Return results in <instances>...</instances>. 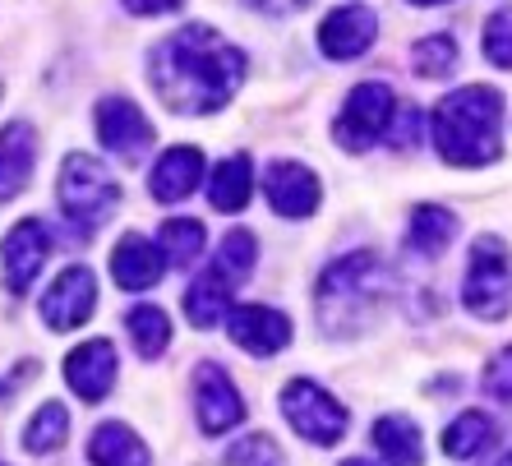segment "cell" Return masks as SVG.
<instances>
[{
    "instance_id": "cell-10",
    "label": "cell",
    "mask_w": 512,
    "mask_h": 466,
    "mask_svg": "<svg viewBox=\"0 0 512 466\" xmlns=\"http://www.w3.org/2000/svg\"><path fill=\"white\" fill-rule=\"evenodd\" d=\"M97 139L120 162H139L153 148V120L143 116L130 97H102L97 102Z\"/></svg>"
},
{
    "instance_id": "cell-33",
    "label": "cell",
    "mask_w": 512,
    "mask_h": 466,
    "mask_svg": "<svg viewBox=\"0 0 512 466\" xmlns=\"http://www.w3.org/2000/svg\"><path fill=\"white\" fill-rule=\"evenodd\" d=\"M416 130H420V111L416 107H397L388 139H393L397 148H411V144H416Z\"/></svg>"
},
{
    "instance_id": "cell-24",
    "label": "cell",
    "mask_w": 512,
    "mask_h": 466,
    "mask_svg": "<svg viewBox=\"0 0 512 466\" xmlns=\"http://www.w3.org/2000/svg\"><path fill=\"white\" fill-rule=\"evenodd\" d=\"M485 448H494V420L485 411H462L443 430V453L448 457H480Z\"/></svg>"
},
{
    "instance_id": "cell-3",
    "label": "cell",
    "mask_w": 512,
    "mask_h": 466,
    "mask_svg": "<svg viewBox=\"0 0 512 466\" xmlns=\"http://www.w3.org/2000/svg\"><path fill=\"white\" fill-rule=\"evenodd\" d=\"M429 125H434V148L448 167H489L503 153V93L489 84H466L443 97Z\"/></svg>"
},
{
    "instance_id": "cell-1",
    "label": "cell",
    "mask_w": 512,
    "mask_h": 466,
    "mask_svg": "<svg viewBox=\"0 0 512 466\" xmlns=\"http://www.w3.org/2000/svg\"><path fill=\"white\" fill-rule=\"evenodd\" d=\"M250 60L208 24H185L148 51V84L176 116H213L245 84Z\"/></svg>"
},
{
    "instance_id": "cell-17",
    "label": "cell",
    "mask_w": 512,
    "mask_h": 466,
    "mask_svg": "<svg viewBox=\"0 0 512 466\" xmlns=\"http://www.w3.org/2000/svg\"><path fill=\"white\" fill-rule=\"evenodd\" d=\"M162 273H167V259L157 250V240L139 236V231L120 236V245L111 250V277L120 291H148L162 282Z\"/></svg>"
},
{
    "instance_id": "cell-28",
    "label": "cell",
    "mask_w": 512,
    "mask_h": 466,
    "mask_svg": "<svg viewBox=\"0 0 512 466\" xmlns=\"http://www.w3.org/2000/svg\"><path fill=\"white\" fill-rule=\"evenodd\" d=\"M157 250H162L167 263H176V268H190V263L203 254V227L194 222V217H171L167 227H162Z\"/></svg>"
},
{
    "instance_id": "cell-26",
    "label": "cell",
    "mask_w": 512,
    "mask_h": 466,
    "mask_svg": "<svg viewBox=\"0 0 512 466\" xmlns=\"http://www.w3.org/2000/svg\"><path fill=\"white\" fill-rule=\"evenodd\" d=\"M65 439H70V411H65V402H47V407H37V416L28 420V430H24L28 453L47 457V453H56Z\"/></svg>"
},
{
    "instance_id": "cell-6",
    "label": "cell",
    "mask_w": 512,
    "mask_h": 466,
    "mask_svg": "<svg viewBox=\"0 0 512 466\" xmlns=\"http://www.w3.org/2000/svg\"><path fill=\"white\" fill-rule=\"evenodd\" d=\"M397 107H402V102H397V93L388 84H379V79L356 84L342 102V116L333 120V139L346 153H365V148H374L379 139H388Z\"/></svg>"
},
{
    "instance_id": "cell-11",
    "label": "cell",
    "mask_w": 512,
    "mask_h": 466,
    "mask_svg": "<svg viewBox=\"0 0 512 466\" xmlns=\"http://www.w3.org/2000/svg\"><path fill=\"white\" fill-rule=\"evenodd\" d=\"M194 411H199L203 434H227L245 420V402H240L236 383L213 360H203L199 370H194Z\"/></svg>"
},
{
    "instance_id": "cell-18",
    "label": "cell",
    "mask_w": 512,
    "mask_h": 466,
    "mask_svg": "<svg viewBox=\"0 0 512 466\" xmlns=\"http://www.w3.org/2000/svg\"><path fill=\"white\" fill-rule=\"evenodd\" d=\"M199 180H203V153L180 144L157 157L153 176H148V190H153L157 204H180V199H190L199 190Z\"/></svg>"
},
{
    "instance_id": "cell-34",
    "label": "cell",
    "mask_w": 512,
    "mask_h": 466,
    "mask_svg": "<svg viewBox=\"0 0 512 466\" xmlns=\"http://www.w3.org/2000/svg\"><path fill=\"white\" fill-rule=\"evenodd\" d=\"M130 14H139V19H157V14H176L185 0H120Z\"/></svg>"
},
{
    "instance_id": "cell-14",
    "label": "cell",
    "mask_w": 512,
    "mask_h": 466,
    "mask_svg": "<svg viewBox=\"0 0 512 466\" xmlns=\"http://www.w3.org/2000/svg\"><path fill=\"white\" fill-rule=\"evenodd\" d=\"M227 333L250 356H277L291 342V319L273 305H236L227 319Z\"/></svg>"
},
{
    "instance_id": "cell-2",
    "label": "cell",
    "mask_w": 512,
    "mask_h": 466,
    "mask_svg": "<svg viewBox=\"0 0 512 466\" xmlns=\"http://www.w3.org/2000/svg\"><path fill=\"white\" fill-rule=\"evenodd\" d=\"M393 296V273L374 250H351L319 273L314 310L328 337H356L383 314Z\"/></svg>"
},
{
    "instance_id": "cell-19",
    "label": "cell",
    "mask_w": 512,
    "mask_h": 466,
    "mask_svg": "<svg viewBox=\"0 0 512 466\" xmlns=\"http://www.w3.org/2000/svg\"><path fill=\"white\" fill-rule=\"evenodd\" d=\"M88 462L93 466H148L153 453H148V443H143L125 420H107V425H97L93 439H88Z\"/></svg>"
},
{
    "instance_id": "cell-15",
    "label": "cell",
    "mask_w": 512,
    "mask_h": 466,
    "mask_svg": "<svg viewBox=\"0 0 512 466\" xmlns=\"http://www.w3.org/2000/svg\"><path fill=\"white\" fill-rule=\"evenodd\" d=\"M374 37H379V19H374V10H365V5H342V10H333L328 19H323L319 51L328 60H356L374 47Z\"/></svg>"
},
{
    "instance_id": "cell-4",
    "label": "cell",
    "mask_w": 512,
    "mask_h": 466,
    "mask_svg": "<svg viewBox=\"0 0 512 466\" xmlns=\"http://www.w3.org/2000/svg\"><path fill=\"white\" fill-rule=\"evenodd\" d=\"M56 199H60V213H65L70 231L79 240H88L111 217V208L120 204V185H116V176L97 162V157L70 153L65 162H60Z\"/></svg>"
},
{
    "instance_id": "cell-35",
    "label": "cell",
    "mask_w": 512,
    "mask_h": 466,
    "mask_svg": "<svg viewBox=\"0 0 512 466\" xmlns=\"http://www.w3.org/2000/svg\"><path fill=\"white\" fill-rule=\"evenodd\" d=\"M250 10H259V14H273V19H282V14H296V10H305L310 0H245Z\"/></svg>"
},
{
    "instance_id": "cell-8",
    "label": "cell",
    "mask_w": 512,
    "mask_h": 466,
    "mask_svg": "<svg viewBox=\"0 0 512 466\" xmlns=\"http://www.w3.org/2000/svg\"><path fill=\"white\" fill-rule=\"evenodd\" d=\"M51 254V231L42 217H24V222H14L0 240V273H5V291L10 296H24L28 287L37 282L42 273V263Z\"/></svg>"
},
{
    "instance_id": "cell-21",
    "label": "cell",
    "mask_w": 512,
    "mask_h": 466,
    "mask_svg": "<svg viewBox=\"0 0 512 466\" xmlns=\"http://www.w3.org/2000/svg\"><path fill=\"white\" fill-rule=\"evenodd\" d=\"M208 199L217 213H240L254 199V162L250 153H236L227 162H217L213 180H208Z\"/></svg>"
},
{
    "instance_id": "cell-29",
    "label": "cell",
    "mask_w": 512,
    "mask_h": 466,
    "mask_svg": "<svg viewBox=\"0 0 512 466\" xmlns=\"http://www.w3.org/2000/svg\"><path fill=\"white\" fill-rule=\"evenodd\" d=\"M411 65L420 79H443L457 70V37L453 33H429L411 47Z\"/></svg>"
},
{
    "instance_id": "cell-7",
    "label": "cell",
    "mask_w": 512,
    "mask_h": 466,
    "mask_svg": "<svg viewBox=\"0 0 512 466\" xmlns=\"http://www.w3.org/2000/svg\"><path fill=\"white\" fill-rule=\"evenodd\" d=\"M282 416L286 425L300 434V439L319 443V448H333L346 434V407L337 402L328 388H319L314 379H291L282 388Z\"/></svg>"
},
{
    "instance_id": "cell-5",
    "label": "cell",
    "mask_w": 512,
    "mask_h": 466,
    "mask_svg": "<svg viewBox=\"0 0 512 466\" xmlns=\"http://www.w3.org/2000/svg\"><path fill=\"white\" fill-rule=\"evenodd\" d=\"M462 305L485 323H499L512 310V250L503 236H476L462 282Z\"/></svg>"
},
{
    "instance_id": "cell-12",
    "label": "cell",
    "mask_w": 512,
    "mask_h": 466,
    "mask_svg": "<svg viewBox=\"0 0 512 466\" xmlns=\"http://www.w3.org/2000/svg\"><path fill=\"white\" fill-rule=\"evenodd\" d=\"M263 194H268L273 213L277 217H291V222L310 217L314 208H319V199H323L319 176H314L305 162H291V157L268 162V171H263Z\"/></svg>"
},
{
    "instance_id": "cell-38",
    "label": "cell",
    "mask_w": 512,
    "mask_h": 466,
    "mask_svg": "<svg viewBox=\"0 0 512 466\" xmlns=\"http://www.w3.org/2000/svg\"><path fill=\"white\" fill-rule=\"evenodd\" d=\"M411 5H443V0H411Z\"/></svg>"
},
{
    "instance_id": "cell-20",
    "label": "cell",
    "mask_w": 512,
    "mask_h": 466,
    "mask_svg": "<svg viewBox=\"0 0 512 466\" xmlns=\"http://www.w3.org/2000/svg\"><path fill=\"white\" fill-rule=\"evenodd\" d=\"M453 236H457V217L443 204H420L416 213H411V222H406V250L420 254V259L443 254L453 245Z\"/></svg>"
},
{
    "instance_id": "cell-25",
    "label": "cell",
    "mask_w": 512,
    "mask_h": 466,
    "mask_svg": "<svg viewBox=\"0 0 512 466\" xmlns=\"http://www.w3.org/2000/svg\"><path fill=\"white\" fill-rule=\"evenodd\" d=\"M125 328H130V342L143 360H157L171 347V323L157 305H134V310L125 314Z\"/></svg>"
},
{
    "instance_id": "cell-31",
    "label": "cell",
    "mask_w": 512,
    "mask_h": 466,
    "mask_svg": "<svg viewBox=\"0 0 512 466\" xmlns=\"http://www.w3.org/2000/svg\"><path fill=\"white\" fill-rule=\"evenodd\" d=\"M485 56L489 65H499V70H512V5L489 14L485 24Z\"/></svg>"
},
{
    "instance_id": "cell-37",
    "label": "cell",
    "mask_w": 512,
    "mask_h": 466,
    "mask_svg": "<svg viewBox=\"0 0 512 466\" xmlns=\"http://www.w3.org/2000/svg\"><path fill=\"white\" fill-rule=\"evenodd\" d=\"M342 466H370V462H365V457H346Z\"/></svg>"
},
{
    "instance_id": "cell-22",
    "label": "cell",
    "mask_w": 512,
    "mask_h": 466,
    "mask_svg": "<svg viewBox=\"0 0 512 466\" xmlns=\"http://www.w3.org/2000/svg\"><path fill=\"white\" fill-rule=\"evenodd\" d=\"M374 448L388 466H425L420 448V425L411 416H379L374 420Z\"/></svg>"
},
{
    "instance_id": "cell-16",
    "label": "cell",
    "mask_w": 512,
    "mask_h": 466,
    "mask_svg": "<svg viewBox=\"0 0 512 466\" xmlns=\"http://www.w3.org/2000/svg\"><path fill=\"white\" fill-rule=\"evenodd\" d=\"M37 167V130L28 120H10L0 130V204H10L28 190Z\"/></svg>"
},
{
    "instance_id": "cell-30",
    "label": "cell",
    "mask_w": 512,
    "mask_h": 466,
    "mask_svg": "<svg viewBox=\"0 0 512 466\" xmlns=\"http://www.w3.org/2000/svg\"><path fill=\"white\" fill-rule=\"evenodd\" d=\"M222 462L227 466H286V457H282V448H277L268 434H245V439L231 443Z\"/></svg>"
},
{
    "instance_id": "cell-27",
    "label": "cell",
    "mask_w": 512,
    "mask_h": 466,
    "mask_svg": "<svg viewBox=\"0 0 512 466\" xmlns=\"http://www.w3.org/2000/svg\"><path fill=\"white\" fill-rule=\"evenodd\" d=\"M254 263H259V240H254L245 227H236V231H227V236H222V245H217L213 273L227 277V282H240V277L254 273Z\"/></svg>"
},
{
    "instance_id": "cell-32",
    "label": "cell",
    "mask_w": 512,
    "mask_h": 466,
    "mask_svg": "<svg viewBox=\"0 0 512 466\" xmlns=\"http://www.w3.org/2000/svg\"><path fill=\"white\" fill-rule=\"evenodd\" d=\"M485 393L494 397V402H508L512 407V347H503L499 356L489 360V370H485Z\"/></svg>"
},
{
    "instance_id": "cell-9",
    "label": "cell",
    "mask_w": 512,
    "mask_h": 466,
    "mask_svg": "<svg viewBox=\"0 0 512 466\" xmlns=\"http://www.w3.org/2000/svg\"><path fill=\"white\" fill-rule=\"evenodd\" d=\"M42 323H47L51 333H70L79 323H88V314L97 310V277L88 273L84 263H70V268H60V277L42 291Z\"/></svg>"
},
{
    "instance_id": "cell-36",
    "label": "cell",
    "mask_w": 512,
    "mask_h": 466,
    "mask_svg": "<svg viewBox=\"0 0 512 466\" xmlns=\"http://www.w3.org/2000/svg\"><path fill=\"white\" fill-rule=\"evenodd\" d=\"M489 466H512V443H508V448H503V453L494 457V462H489Z\"/></svg>"
},
{
    "instance_id": "cell-23",
    "label": "cell",
    "mask_w": 512,
    "mask_h": 466,
    "mask_svg": "<svg viewBox=\"0 0 512 466\" xmlns=\"http://www.w3.org/2000/svg\"><path fill=\"white\" fill-rule=\"evenodd\" d=\"M227 310H231V282L227 277H217V273L194 277L190 291H185V319H190L194 328H217Z\"/></svg>"
},
{
    "instance_id": "cell-13",
    "label": "cell",
    "mask_w": 512,
    "mask_h": 466,
    "mask_svg": "<svg viewBox=\"0 0 512 466\" xmlns=\"http://www.w3.org/2000/svg\"><path fill=\"white\" fill-rule=\"evenodd\" d=\"M116 347H111L107 337H93V342H84V347H74L70 356H65V383L74 388V397L79 402H102V397L111 393V383H116Z\"/></svg>"
}]
</instances>
